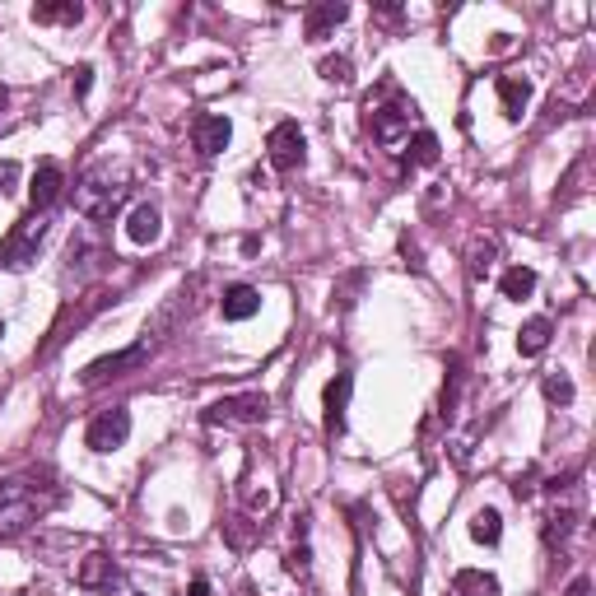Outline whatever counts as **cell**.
I'll use <instances>...</instances> for the list:
<instances>
[{"mask_svg": "<svg viewBox=\"0 0 596 596\" xmlns=\"http://www.w3.org/2000/svg\"><path fill=\"white\" fill-rule=\"evenodd\" d=\"M61 499L52 471H24V475H5L0 480V536L33 527L38 517H47Z\"/></svg>", "mask_w": 596, "mask_h": 596, "instance_id": "obj_1", "label": "cell"}, {"mask_svg": "<svg viewBox=\"0 0 596 596\" xmlns=\"http://www.w3.org/2000/svg\"><path fill=\"white\" fill-rule=\"evenodd\" d=\"M126 191H131V173H126V163H94V168H84V177L75 182V210L84 219H112V210L126 201Z\"/></svg>", "mask_w": 596, "mask_h": 596, "instance_id": "obj_2", "label": "cell"}, {"mask_svg": "<svg viewBox=\"0 0 596 596\" xmlns=\"http://www.w3.org/2000/svg\"><path fill=\"white\" fill-rule=\"evenodd\" d=\"M201 289H205V275H191L187 285H177L173 294L163 298V308L154 312V317H149V326H145L149 345L168 340L173 331H182V322H191V317H196V308H201Z\"/></svg>", "mask_w": 596, "mask_h": 596, "instance_id": "obj_3", "label": "cell"}, {"mask_svg": "<svg viewBox=\"0 0 596 596\" xmlns=\"http://www.w3.org/2000/svg\"><path fill=\"white\" fill-rule=\"evenodd\" d=\"M420 122V108L410 98H392V103H368V136L378 140L382 149H401L410 145V126Z\"/></svg>", "mask_w": 596, "mask_h": 596, "instance_id": "obj_4", "label": "cell"}, {"mask_svg": "<svg viewBox=\"0 0 596 596\" xmlns=\"http://www.w3.org/2000/svg\"><path fill=\"white\" fill-rule=\"evenodd\" d=\"M266 415H271V401L261 392H238L205 406V424H215V429H247V424H261Z\"/></svg>", "mask_w": 596, "mask_h": 596, "instance_id": "obj_5", "label": "cell"}, {"mask_svg": "<svg viewBox=\"0 0 596 596\" xmlns=\"http://www.w3.org/2000/svg\"><path fill=\"white\" fill-rule=\"evenodd\" d=\"M126 438H131V410L126 406H112V410H98L94 420H89V429H84V447L89 452H117V447H126Z\"/></svg>", "mask_w": 596, "mask_h": 596, "instance_id": "obj_6", "label": "cell"}, {"mask_svg": "<svg viewBox=\"0 0 596 596\" xmlns=\"http://www.w3.org/2000/svg\"><path fill=\"white\" fill-rule=\"evenodd\" d=\"M154 354V345H149L145 336L131 345V350H117V354H103V359H94V364L84 368V387H103L108 378H126L131 368H145V359Z\"/></svg>", "mask_w": 596, "mask_h": 596, "instance_id": "obj_7", "label": "cell"}, {"mask_svg": "<svg viewBox=\"0 0 596 596\" xmlns=\"http://www.w3.org/2000/svg\"><path fill=\"white\" fill-rule=\"evenodd\" d=\"M266 159H271V168H280V173L303 168V159H308V136L298 131V122H280V126H275L271 140H266Z\"/></svg>", "mask_w": 596, "mask_h": 596, "instance_id": "obj_8", "label": "cell"}, {"mask_svg": "<svg viewBox=\"0 0 596 596\" xmlns=\"http://www.w3.org/2000/svg\"><path fill=\"white\" fill-rule=\"evenodd\" d=\"M42 238H47V215L19 219V224H14V233H10V243H5V266H10V271H24L28 261L38 257Z\"/></svg>", "mask_w": 596, "mask_h": 596, "instance_id": "obj_9", "label": "cell"}, {"mask_svg": "<svg viewBox=\"0 0 596 596\" xmlns=\"http://www.w3.org/2000/svg\"><path fill=\"white\" fill-rule=\"evenodd\" d=\"M61 187H66V173H61V163L56 159H42L33 168V182H28V205H33V215H47L56 201H61Z\"/></svg>", "mask_w": 596, "mask_h": 596, "instance_id": "obj_10", "label": "cell"}, {"mask_svg": "<svg viewBox=\"0 0 596 596\" xmlns=\"http://www.w3.org/2000/svg\"><path fill=\"white\" fill-rule=\"evenodd\" d=\"M108 266H112V252L98 243V238L80 233V238L70 243V275H75V280H89V275L108 271Z\"/></svg>", "mask_w": 596, "mask_h": 596, "instance_id": "obj_11", "label": "cell"}, {"mask_svg": "<svg viewBox=\"0 0 596 596\" xmlns=\"http://www.w3.org/2000/svg\"><path fill=\"white\" fill-rule=\"evenodd\" d=\"M191 140H196V149H201L205 159L224 154V149H229V140H233L229 117H219V112H201V117H196V126H191Z\"/></svg>", "mask_w": 596, "mask_h": 596, "instance_id": "obj_12", "label": "cell"}, {"mask_svg": "<svg viewBox=\"0 0 596 596\" xmlns=\"http://www.w3.org/2000/svg\"><path fill=\"white\" fill-rule=\"evenodd\" d=\"M219 312H224V322H252L261 312V289L252 285H229L219 294Z\"/></svg>", "mask_w": 596, "mask_h": 596, "instance_id": "obj_13", "label": "cell"}, {"mask_svg": "<svg viewBox=\"0 0 596 596\" xmlns=\"http://www.w3.org/2000/svg\"><path fill=\"white\" fill-rule=\"evenodd\" d=\"M350 19V5H340V0H322V5H312L308 10V24H303V33H308V42H322L331 28H340Z\"/></svg>", "mask_w": 596, "mask_h": 596, "instance_id": "obj_14", "label": "cell"}, {"mask_svg": "<svg viewBox=\"0 0 596 596\" xmlns=\"http://www.w3.org/2000/svg\"><path fill=\"white\" fill-rule=\"evenodd\" d=\"M350 392H354V378H350V373H336V378L326 382L322 406H326V429H331V434H336L340 424H345V406H350Z\"/></svg>", "mask_w": 596, "mask_h": 596, "instance_id": "obj_15", "label": "cell"}, {"mask_svg": "<svg viewBox=\"0 0 596 596\" xmlns=\"http://www.w3.org/2000/svg\"><path fill=\"white\" fill-rule=\"evenodd\" d=\"M159 233H163V219H159V210L154 205H136L131 215H126V238L136 247H149V243H159Z\"/></svg>", "mask_w": 596, "mask_h": 596, "instance_id": "obj_16", "label": "cell"}, {"mask_svg": "<svg viewBox=\"0 0 596 596\" xmlns=\"http://www.w3.org/2000/svg\"><path fill=\"white\" fill-rule=\"evenodd\" d=\"M499 98H503V117L508 122H522V112L531 103V84L522 75H499Z\"/></svg>", "mask_w": 596, "mask_h": 596, "instance_id": "obj_17", "label": "cell"}, {"mask_svg": "<svg viewBox=\"0 0 596 596\" xmlns=\"http://www.w3.org/2000/svg\"><path fill=\"white\" fill-rule=\"evenodd\" d=\"M573 527H578V508H555V513H545V522H541L545 550H559V545H569Z\"/></svg>", "mask_w": 596, "mask_h": 596, "instance_id": "obj_18", "label": "cell"}, {"mask_svg": "<svg viewBox=\"0 0 596 596\" xmlns=\"http://www.w3.org/2000/svg\"><path fill=\"white\" fill-rule=\"evenodd\" d=\"M28 19H33V24H80L84 5L80 0H42V5L28 10Z\"/></svg>", "mask_w": 596, "mask_h": 596, "instance_id": "obj_19", "label": "cell"}, {"mask_svg": "<svg viewBox=\"0 0 596 596\" xmlns=\"http://www.w3.org/2000/svg\"><path fill=\"white\" fill-rule=\"evenodd\" d=\"M550 336H555L550 317H531V322L522 326V331H517V354H522V359H536V354H545Z\"/></svg>", "mask_w": 596, "mask_h": 596, "instance_id": "obj_20", "label": "cell"}, {"mask_svg": "<svg viewBox=\"0 0 596 596\" xmlns=\"http://www.w3.org/2000/svg\"><path fill=\"white\" fill-rule=\"evenodd\" d=\"M112 578H117V564H112V555H103V550H94V555L75 569V583L80 587H112Z\"/></svg>", "mask_w": 596, "mask_h": 596, "instance_id": "obj_21", "label": "cell"}, {"mask_svg": "<svg viewBox=\"0 0 596 596\" xmlns=\"http://www.w3.org/2000/svg\"><path fill=\"white\" fill-rule=\"evenodd\" d=\"M452 596H499V578L485 569H461L452 578Z\"/></svg>", "mask_w": 596, "mask_h": 596, "instance_id": "obj_22", "label": "cell"}, {"mask_svg": "<svg viewBox=\"0 0 596 596\" xmlns=\"http://www.w3.org/2000/svg\"><path fill=\"white\" fill-rule=\"evenodd\" d=\"M536 294V271L531 266H513V271L503 275V298H513V303H522V298Z\"/></svg>", "mask_w": 596, "mask_h": 596, "instance_id": "obj_23", "label": "cell"}, {"mask_svg": "<svg viewBox=\"0 0 596 596\" xmlns=\"http://www.w3.org/2000/svg\"><path fill=\"white\" fill-rule=\"evenodd\" d=\"M471 536L480 545H499V536H503V517L494 513V508H480V513L471 517Z\"/></svg>", "mask_w": 596, "mask_h": 596, "instance_id": "obj_24", "label": "cell"}, {"mask_svg": "<svg viewBox=\"0 0 596 596\" xmlns=\"http://www.w3.org/2000/svg\"><path fill=\"white\" fill-rule=\"evenodd\" d=\"M406 159H410V168H429V163H438V136L434 131H420Z\"/></svg>", "mask_w": 596, "mask_h": 596, "instance_id": "obj_25", "label": "cell"}, {"mask_svg": "<svg viewBox=\"0 0 596 596\" xmlns=\"http://www.w3.org/2000/svg\"><path fill=\"white\" fill-rule=\"evenodd\" d=\"M545 401H550V406H569L573 401V382H569V373H545Z\"/></svg>", "mask_w": 596, "mask_h": 596, "instance_id": "obj_26", "label": "cell"}, {"mask_svg": "<svg viewBox=\"0 0 596 596\" xmlns=\"http://www.w3.org/2000/svg\"><path fill=\"white\" fill-rule=\"evenodd\" d=\"M317 70H322V80H326V84H336V89H345V84L354 80V75H350V56H326V61H322Z\"/></svg>", "mask_w": 596, "mask_h": 596, "instance_id": "obj_27", "label": "cell"}, {"mask_svg": "<svg viewBox=\"0 0 596 596\" xmlns=\"http://www.w3.org/2000/svg\"><path fill=\"white\" fill-rule=\"evenodd\" d=\"M285 569L294 573V578H308V573H312V550H308V541H298L294 550H289V559H285Z\"/></svg>", "mask_w": 596, "mask_h": 596, "instance_id": "obj_28", "label": "cell"}, {"mask_svg": "<svg viewBox=\"0 0 596 596\" xmlns=\"http://www.w3.org/2000/svg\"><path fill=\"white\" fill-rule=\"evenodd\" d=\"M224 531H229V545H233V550H247V541L257 536V527H247V517H233Z\"/></svg>", "mask_w": 596, "mask_h": 596, "instance_id": "obj_29", "label": "cell"}, {"mask_svg": "<svg viewBox=\"0 0 596 596\" xmlns=\"http://www.w3.org/2000/svg\"><path fill=\"white\" fill-rule=\"evenodd\" d=\"M489 266H494V243L475 247V252H471V280H485Z\"/></svg>", "mask_w": 596, "mask_h": 596, "instance_id": "obj_30", "label": "cell"}, {"mask_svg": "<svg viewBox=\"0 0 596 596\" xmlns=\"http://www.w3.org/2000/svg\"><path fill=\"white\" fill-rule=\"evenodd\" d=\"M89 84H94V66H75V80H70V89H75V98L89 94Z\"/></svg>", "mask_w": 596, "mask_h": 596, "instance_id": "obj_31", "label": "cell"}, {"mask_svg": "<svg viewBox=\"0 0 596 596\" xmlns=\"http://www.w3.org/2000/svg\"><path fill=\"white\" fill-rule=\"evenodd\" d=\"M513 494H517V499H531V494H536V471L513 475Z\"/></svg>", "mask_w": 596, "mask_h": 596, "instance_id": "obj_32", "label": "cell"}, {"mask_svg": "<svg viewBox=\"0 0 596 596\" xmlns=\"http://www.w3.org/2000/svg\"><path fill=\"white\" fill-rule=\"evenodd\" d=\"M14 182H19V168H14V163H0V191H10Z\"/></svg>", "mask_w": 596, "mask_h": 596, "instance_id": "obj_33", "label": "cell"}, {"mask_svg": "<svg viewBox=\"0 0 596 596\" xmlns=\"http://www.w3.org/2000/svg\"><path fill=\"white\" fill-rule=\"evenodd\" d=\"M564 596H592V578H573V583L564 587Z\"/></svg>", "mask_w": 596, "mask_h": 596, "instance_id": "obj_34", "label": "cell"}, {"mask_svg": "<svg viewBox=\"0 0 596 596\" xmlns=\"http://www.w3.org/2000/svg\"><path fill=\"white\" fill-rule=\"evenodd\" d=\"M187 596H215V592H210V583H205V578H191Z\"/></svg>", "mask_w": 596, "mask_h": 596, "instance_id": "obj_35", "label": "cell"}, {"mask_svg": "<svg viewBox=\"0 0 596 596\" xmlns=\"http://www.w3.org/2000/svg\"><path fill=\"white\" fill-rule=\"evenodd\" d=\"M5 103H10V94H5V84H0V112H5Z\"/></svg>", "mask_w": 596, "mask_h": 596, "instance_id": "obj_36", "label": "cell"}, {"mask_svg": "<svg viewBox=\"0 0 596 596\" xmlns=\"http://www.w3.org/2000/svg\"><path fill=\"white\" fill-rule=\"evenodd\" d=\"M0 336H5V322H0Z\"/></svg>", "mask_w": 596, "mask_h": 596, "instance_id": "obj_37", "label": "cell"}]
</instances>
